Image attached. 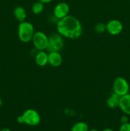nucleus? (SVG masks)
Wrapping results in <instances>:
<instances>
[{
    "instance_id": "nucleus-1",
    "label": "nucleus",
    "mask_w": 130,
    "mask_h": 131,
    "mask_svg": "<svg viewBox=\"0 0 130 131\" xmlns=\"http://www.w3.org/2000/svg\"><path fill=\"white\" fill-rule=\"evenodd\" d=\"M57 33L69 39H76L82 33V26L80 20L72 15H67L57 21Z\"/></svg>"
},
{
    "instance_id": "nucleus-2",
    "label": "nucleus",
    "mask_w": 130,
    "mask_h": 131,
    "mask_svg": "<svg viewBox=\"0 0 130 131\" xmlns=\"http://www.w3.org/2000/svg\"><path fill=\"white\" fill-rule=\"evenodd\" d=\"M34 33L33 24L28 21L20 23L18 26V37L23 43H28L32 40Z\"/></svg>"
},
{
    "instance_id": "nucleus-3",
    "label": "nucleus",
    "mask_w": 130,
    "mask_h": 131,
    "mask_svg": "<svg viewBox=\"0 0 130 131\" xmlns=\"http://www.w3.org/2000/svg\"><path fill=\"white\" fill-rule=\"evenodd\" d=\"M64 46L63 37L57 33H53L48 37V43L47 51L50 52H59Z\"/></svg>"
},
{
    "instance_id": "nucleus-4",
    "label": "nucleus",
    "mask_w": 130,
    "mask_h": 131,
    "mask_svg": "<svg viewBox=\"0 0 130 131\" xmlns=\"http://www.w3.org/2000/svg\"><path fill=\"white\" fill-rule=\"evenodd\" d=\"M112 88L113 93L121 97L129 93V85L125 78L122 77H117L113 81Z\"/></svg>"
},
{
    "instance_id": "nucleus-5",
    "label": "nucleus",
    "mask_w": 130,
    "mask_h": 131,
    "mask_svg": "<svg viewBox=\"0 0 130 131\" xmlns=\"http://www.w3.org/2000/svg\"><path fill=\"white\" fill-rule=\"evenodd\" d=\"M31 41L33 42L34 48L38 51L47 50L48 43V37L43 32H35Z\"/></svg>"
},
{
    "instance_id": "nucleus-6",
    "label": "nucleus",
    "mask_w": 130,
    "mask_h": 131,
    "mask_svg": "<svg viewBox=\"0 0 130 131\" xmlns=\"http://www.w3.org/2000/svg\"><path fill=\"white\" fill-rule=\"evenodd\" d=\"M22 116L24 120V124L29 126H36L41 122L40 115L38 111L33 109L25 110Z\"/></svg>"
},
{
    "instance_id": "nucleus-7",
    "label": "nucleus",
    "mask_w": 130,
    "mask_h": 131,
    "mask_svg": "<svg viewBox=\"0 0 130 131\" xmlns=\"http://www.w3.org/2000/svg\"><path fill=\"white\" fill-rule=\"evenodd\" d=\"M122 29L123 25L117 19H112L106 24V30L111 35H118L122 32Z\"/></svg>"
},
{
    "instance_id": "nucleus-8",
    "label": "nucleus",
    "mask_w": 130,
    "mask_h": 131,
    "mask_svg": "<svg viewBox=\"0 0 130 131\" xmlns=\"http://www.w3.org/2000/svg\"><path fill=\"white\" fill-rule=\"evenodd\" d=\"M70 10L68 4L65 2H60L57 4L54 8V15L59 20L68 15Z\"/></svg>"
},
{
    "instance_id": "nucleus-9",
    "label": "nucleus",
    "mask_w": 130,
    "mask_h": 131,
    "mask_svg": "<svg viewBox=\"0 0 130 131\" xmlns=\"http://www.w3.org/2000/svg\"><path fill=\"white\" fill-rule=\"evenodd\" d=\"M62 63V57L59 52H50L48 53V63L53 67H58Z\"/></svg>"
},
{
    "instance_id": "nucleus-10",
    "label": "nucleus",
    "mask_w": 130,
    "mask_h": 131,
    "mask_svg": "<svg viewBox=\"0 0 130 131\" xmlns=\"http://www.w3.org/2000/svg\"><path fill=\"white\" fill-rule=\"evenodd\" d=\"M119 107L126 115H130V93L121 96Z\"/></svg>"
},
{
    "instance_id": "nucleus-11",
    "label": "nucleus",
    "mask_w": 130,
    "mask_h": 131,
    "mask_svg": "<svg viewBox=\"0 0 130 131\" xmlns=\"http://www.w3.org/2000/svg\"><path fill=\"white\" fill-rule=\"evenodd\" d=\"M35 62L39 67H45L48 64V53L45 51H38L35 55Z\"/></svg>"
},
{
    "instance_id": "nucleus-12",
    "label": "nucleus",
    "mask_w": 130,
    "mask_h": 131,
    "mask_svg": "<svg viewBox=\"0 0 130 131\" xmlns=\"http://www.w3.org/2000/svg\"><path fill=\"white\" fill-rule=\"evenodd\" d=\"M14 15L17 20H18L19 23L25 21L27 17L26 11L22 6H17L14 10Z\"/></svg>"
},
{
    "instance_id": "nucleus-13",
    "label": "nucleus",
    "mask_w": 130,
    "mask_h": 131,
    "mask_svg": "<svg viewBox=\"0 0 130 131\" xmlns=\"http://www.w3.org/2000/svg\"><path fill=\"white\" fill-rule=\"evenodd\" d=\"M120 98H121V97L119 95L115 94L113 92V93L107 99V101H106V104H107V106L111 109L118 107L119 106Z\"/></svg>"
},
{
    "instance_id": "nucleus-14",
    "label": "nucleus",
    "mask_w": 130,
    "mask_h": 131,
    "mask_svg": "<svg viewBox=\"0 0 130 131\" xmlns=\"http://www.w3.org/2000/svg\"><path fill=\"white\" fill-rule=\"evenodd\" d=\"M71 131H89V127L86 123L79 122L73 125Z\"/></svg>"
},
{
    "instance_id": "nucleus-15",
    "label": "nucleus",
    "mask_w": 130,
    "mask_h": 131,
    "mask_svg": "<svg viewBox=\"0 0 130 131\" xmlns=\"http://www.w3.org/2000/svg\"><path fill=\"white\" fill-rule=\"evenodd\" d=\"M32 12L35 15H39L44 10V4L38 1V2L34 3L32 6Z\"/></svg>"
},
{
    "instance_id": "nucleus-16",
    "label": "nucleus",
    "mask_w": 130,
    "mask_h": 131,
    "mask_svg": "<svg viewBox=\"0 0 130 131\" xmlns=\"http://www.w3.org/2000/svg\"><path fill=\"white\" fill-rule=\"evenodd\" d=\"M94 31L98 33H103L106 31V24L103 23H99L94 26Z\"/></svg>"
},
{
    "instance_id": "nucleus-17",
    "label": "nucleus",
    "mask_w": 130,
    "mask_h": 131,
    "mask_svg": "<svg viewBox=\"0 0 130 131\" xmlns=\"http://www.w3.org/2000/svg\"><path fill=\"white\" fill-rule=\"evenodd\" d=\"M119 131H130V123L127 122L121 124Z\"/></svg>"
},
{
    "instance_id": "nucleus-18",
    "label": "nucleus",
    "mask_w": 130,
    "mask_h": 131,
    "mask_svg": "<svg viewBox=\"0 0 130 131\" xmlns=\"http://www.w3.org/2000/svg\"><path fill=\"white\" fill-rule=\"evenodd\" d=\"M121 124H125V123H127L128 122V117L126 115H123V116H121Z\"/></svg>"
},
{
    "instance_id": "nucleus-19",
    "label": "nucleus",
    "mask_w": 130,
    "mask_h": 131,
    "mask_svg": "<svg viewBox=\"0 0 130 131\" xmlns=\"http://www.w3.org/2000/svg\"><path fill=\"white\" fill-rule=\"evenodd\" d=\"M17 122L19 123V124H24V120H23L22 116V115H20V116H18L17 118Z\"/></svg>"
},
{
    "instance_id": "nucleus-20",
    "label": "nucleus",
    "mask_w": 130,
    "mask_h": 131,
    "mask_svg": "<svg viewBox=\"0 0 130 131\" xmlns=\"http://www.w3.org/2000/svg\"><path fill=\"white\" fill-rule=\"evenodd\" d=\"M38 1L43 3V4H47V3H48L52 2V1H53L54 0H38Z\"/></svg>"
},
{
    "instance_id": "nucleus-21",
    "label": "nucleus",
    "mask_w": 130,
    "mask_h": 131,
    "mask_svg": "<svg viewBox=\"0 0 130 131\" xmlns=\"http://www.w3.org/2000/svg\"><path fill=\"white\" fill-rule=\"evenodd\" d=\"M0 131H11L10 130V129H8V128H3V129H1Z\"/></svg>"
},
{
    "instance_id": "nucleus-22",
    "label": "nucleus",
    "mask_w": 130,
    "mask_h": 131,
    "mask_svg": "<svg viewBox=\"0 0 130 131\" xmlns=\"http://www.w3.org/2000/svg\"><path fill=\"white\" fill-rule=\"evenodd\" d=\"M101 131H114V130H113V129H109V128H107V129H103V130H101Z\"/></svg>"
},
{
    "instance_id": "nucleus-23",
    "label": "nucleus",
    "mask_w": 130,
    "mask_h": 131,
    "mask_svg": "<svg viewBox=\"0 0 130 131\" xmlns=\"http://www.w3.org/2000/svg\"><path fill=\"white\" fill-rule=\"evenodd\" d=\"M2 105H3V100H2V99L0 97V107H1V106H2Z\"/></svg>"
},
{
    "instance_id": "nucleus-24",
    "label": "nucleus",
    "mask_w": 130,
    "mask_h": 131,
    "mask_svg": "<svg viewBox=\"0 0 130 131\" xmlns=\"http://www.w3.org/2000/svg\"><path fill=\"white\" fill-rule=\"evenodd\" d=\"M89 131H99V130H98L97 129H90V130H89Z\"/></svg>"
}]
</instances>
